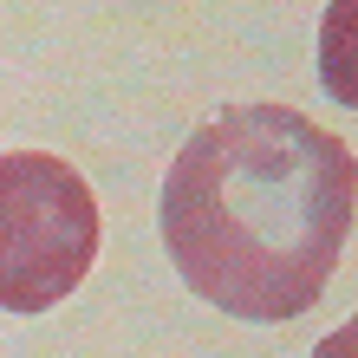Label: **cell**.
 Wrapping results in <instances>:
<instances>
[{"instance_id": "2", "label": "cell", "mask_w": 358, "mask_h": 358, "mask_svg": "<svg viewBox=\"0 0 358 358\" xmlns=\"http://www.w3.org/2000/svg\"><path fill=\"white\" fill-rule=\"evenodd\" d=\"M98 196L52 150L0 157V313H52L98 261Z\"/></svg>"}, {"instance_id": "1", "label": "cell", "mask_w": 358, "mask_h": 358, "mask_svg": "<svg viewBox=\"0 0 358 358\" xmlns=\"http://www.w3.org/2000/svg\"><path fill=\"white\" fill-rule=\"evenodd\" d=\"M358 215V157L293 104H222L163 176V248L228 320L280 326L320 306Z\"/></svg>"}, {"instance_id": "4", "label": "cell", "mask_w": 358, "mask_h": 358, "mask_svg": "<svg viewBox=\"0 0 358 358\" xmlns=\"http://www.w3.org/2000/svg\"><path fill=\"white\" fill-rule=\"evenodd\" d=\"M313 358H358V313H352L339 332H326V339L313 345Z\"/></svg>"}, {"instance_id": "3", "label": "cell", "mask_w": 358, "mask_h": 358, "mask_svg": "<svg viewBox=\"0 0 358 358\" xmlns=\"http://www.w3.org/2000/svg\"><path fill=\"white\" fill-rule=\"evenodd\" d=\"M320 85L332 104L358 111V0H332L320 13Z\"/></svg>"}]
</instances>
